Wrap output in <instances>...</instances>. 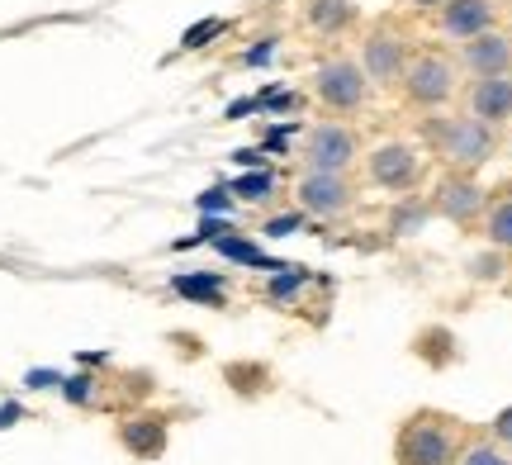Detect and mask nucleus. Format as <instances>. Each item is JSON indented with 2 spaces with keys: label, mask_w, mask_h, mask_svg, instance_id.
Returning <instances> with one entry per match:
<instances>
[{
  "label": "nucleus",
  "mask_w": 512,
  "mask_h": 465,
  "mask_svg": "<svg viewBox=\"0 0 512 465\" xmlns=\"http://www.w3.org/2000/svg\"><path fill=\"white\" fill-rule=\"evenodd\" d=\"M62 385H67V399H72V404H86V399H91V380H86V375H76V380H62Z\"/></svg>",
  "instance_id": "22"
},
{
  "label": "nucleus",
  "mask_w": 512,
  "mask_h": 465,
  "mask_svg": "<svg viewBox=\"0 0 512 465\" xmlns=\"http://www.w3.org/2000/svg\"><path fill=\"white\" fill-rule=\"evenodd\" d=\"M29 385H34V390H48V385H57V375H43V371H34V375H29Z\"/></svg>",
  "instance_id": "26"
},
{
  "label": "nucleus",
  "mask_w": 512,
  "mask_h": 465,
  "mask_svg": "<svg viewBox=\"0 0 512 465\" xmlns=\"http://www.w3.org/2000/svg\"><path fill=\"white\" fill-rule=\"evenodd\" d=\"M465 465H508V461H503V456H498V451L479 447V451H470V461H465Z\"/></svg>",
  "instance_id": "23"
},
{
  "label": "nucleus",
  "mask_w": 512,
  "mask_h": 465,
  "mask_svg": "<svg viewBox=\"0 0 512 465\" xmlns=\"http://www.w3.org/2000/svg\"><path fill=\"white\" fill-rule=\"evenodd\" d=\"M418 5H441V0H418Z\"/></svg>",
  "instance_id": "29"
},
{
  "label": "nucleus",
  "mask_w": 512,
  "mask_h": 465,
  "mask_svg": "<svg viewBox=\"0 0 512 465\" xmlns=\"http://www.w3.org/2000/svg\"><path fill=\"white\" fill-rule=\"evenodd\" d=\"M484 233H489V242H498V247H512V200H498V205L489 209Z\"/></svg>",
  "instance_id": "17"
},
{
  "label": "nucleus",
  "mask_w": 512,
  "mask_h": 465,
  "mask_svg": "<svg viewBox=\"0 0 512 465\" xmlns=\"http://www.w3.org/2000/svg\"><path fill=\"white\" fill-rule=\"evenodd\" d=\"M465 62H470L479 76H503V67L512 62V43L503 34H479L465 43Z\"/></svg>",
  "instance_id": "10"
},
{
  "label": "nucleus",
  "mask_w": 512,
  "mask_h": 465,
  "mask_svg": "<svg viewBox=\"0 0 512 465\" xmlns=\"http://www.w3.org/2000/svg\"><path fill=\"white\" fill-rule=\"evenodd\" d=\"M266 190H271V176H266V171H256V176H242L238 181L242 200H266Z\"/></svg>",
  "instance_id": "18"
},
{
  "label": "nucleus",
  "mask_w": 512,
  "mask_h": 465,
  "mask_svg": "<svg viewBox=\"0 0 512 465\" xmlns=\"http://www.w3.org/2000/svg\"><path fill=\"white\" fill-rule=\"evenodd\" d=\"M200 209H204V214H214V209H228V195H223V190H209V195H200Z\"/></svg>",
  "instance_id": "24"
},
{
  "label": "nucleus",
  "mask_w": 512,
  "mask_h": 465,
  "mask_svg": "<svg viewBox=\"0 0 512 465\" xmlns=\"http://www.w3.org/2000/svg\"><path fill=\"white\" fill-rule=\"evenodd\" d=\"M441 200V214H451V219H475L479 214V186H470V181H441V190H437Z\"/></svg>",
  "instance_id": "12"
},
{
  "label": "nucleus",
  "mask_w": 512,
  "mask_h": 465,
  "mask_svg": "<svg viewBox=\"0 0 512 465\" xmlns=\"http://www.w3.org/2000/svg\"><path fill=\"white\" fill-rule=\"evenodd\" d=\"M456 91V72L441 62V57H418L413 72H408V95L418 105H441L446 95Z\"/></svg>",
  "instance_id": "6"
},
{
  "label": "nucleus",
  "mask_w": 512,
  "mask_h": 465,
  "mask_svg": "<svg viewBox=\"0 0 512 465\" xmlns=\"http://www.w3.org/2000/svg\"><path fill=\"white\" fill-rule=\"evenodd\" d=\"M309 24L323 34H337L351 24V5L347 0H309Z\"/></svg>",
  "instance_id": "14"
},
{
  "label": "nucleus",
  "mask_w": 512,
  "mask_h": 465,
  "mask_svg": "<svg viewBox=\"0 0 512 465\" xmlns=\"http://www.w3.org/2000/svg\"><path fill=\"white\" fill-rule=\"evenodd\" d=\"M176 295L204 299V304H219V299H223V280L219 276H176Z\"/></svg>",
  "instance_id": "16"
},
{
  "label": "nucleus",
  "mask_w": 512,
  "mask_h": 465,
  "mask_svg": "<svg viewBox=\"0 0 512 465\" xmlns=\"http://www.w3.org/2000/svg\"><path fill=\"white\" fill-rule=\"evenodd\" d=\"M299 224H304L299 214H280V219H271V224H266V233H271V238H290Z\"/></svg>",
  "instance_id": "21"
},
{
  "label": "nucleus",
  "mask_w": 512,
  "mask_h": 465,
  "mask_svg": "<svg viewBox=\"0 0 512 465\" xmlns=\"http://www.w3.org/2000/svg\"><path fill=\"white\" fill-rule=\"evenodd\" d=\"M223 34V19H204V24H195L190 34H185V48H204V38Z\"/></svg>",
  "instance_id": "19"
},
{
  "label": "nucleus",
  "mask_w": 512,
  "mask_h": 465,
  "mask_svg": "<svg viewBox=\"0 0 512 465\" xmlns=\"http://www.w3.org/2000/svg\"><path fill=\"white\" fill-rule=\"evenodd\" d=\"M313 171H332V176H342L351 157H356V138H351L342 124H323V129L309 133V148H304Z\"/></svg>",
  "instance_id": "4"
},
{
  "label": "nucleus",
  "mask_w": 512,
  "mask_h": 465,
  "mask_svg": "<svg viewBox=\"0 0 512 465\" xmlns=\"http://www.w3.org/2000/svg\"><path fill=\"white\" fill-rule=\"evenodd\" d=\"M456 456V432L446 418H413L399 432V465H451Z\"/></svg>",
  "instance_id": "1"
},
{
  "label": "nucleus",
  "mask_w": 512,
  "mask_h": 465,
  "mask_svg": "<svg viewBox=\"0 0 512 465\" xmlns=\"http://www.w3.org/2000/svg\"><path fill=\"white\" fill-rule=\"evenodd\" d=\"M318 100L332 110H356L366 100V76L356 62H323L318 67Z\"/></svg>",
  "instance_id": "3"
},
{
  "label": "nucleus",
  "mask_w": 512,
  "mask_h": 465,
  "mask_svg": "<svg viewBox=\"0 0 512 465\" xmlns=\"http://www.w3.org/2000/svg\"><path fill=\"white\" fill-rule=\"evenodd\" d=\"M441 148H446V157L460 162V167H479V162H489V152H494V129H489L484 119H456V124L441 129Z\"/></svg>",
  "instance_id": "2"
},
{
  "label": "nucleus",
  "mask_w": 512,
  "mask_h": 465,
  "mask_svg": "<svg viewBox=\"0 0 512 465\" xmlns=\"http://www.w3.org/2000/svg\"><path fill=\"white\" fill-rule=\"evenodd\" d=\"M403 67V43L399 38H389V34H375L366 43V72L370 76H380V81H389V76H399Z\"/></svg>",
  "instance_id": "11"
},
{
  "label": "nucleus",
  "mask_w": 512,
  "mask_h": 465,
  "mask_svg": "<svg viewBox=\"0 0 512 465\" xmlns=\"http://www.w3.org/2000/svg\"><path fill=\"white\" fill-rule=\"evenodd\" d=\"M494 432L503 437V442H512V409H503V413L494 418Z\"/></svg>",
  "instance_id": "25"
},
{
  "label": "nucleus",
  "mask_w": 512,
  "mask_h": 465,
  "mask_svg": "<svg viewBox=\"0 0 512 465\" xmlns=\"http://www.w3.org/2000/svg\"><path fill=\"white\" fill-rule=\"evenodd\" d=\"M299 200L309 214H342L351 205V190L342 176H332V171H313L309 181L299 186Z\"/></svg>",
  "instance_id": "7"
},
{
  "label": "nucleus",
  "mask_w": 512,
  "mask_h": 465,
  "mask_svg": "<svg viewBox=\"0 0 512 465\" xmlns=\"http://www.w3.org/2000/svg\"><path fill=\"white\" fill-rule=\"evenodd\" d=\"M15 413H19L15 404H10V409H0V428H10V423H15Z\"/></svg>",
  "instance_id": "28"
},
{
  "label": "nucleus",
  "mask_w": 512,
  "mask_h": 465,
  "mask_svg": "<svg viewBox=\"0 0 512 465\" xmlns=\"http://www.w3.org/2000/svg\"><path fill=\"white\" fill-rule=\"evenodd\" d=\"M124 447L138 451V456H157V451L166 447L162 418H138V423H128V428H124Z\"/></svg>",
  "instance_id": "13"
},
{
  "label": "nucleus",
  "mask_w": 512,
  "mask_h": 465,
  "mask_svg": "<svg viewBox=\"0 0 512 465\" xmlns=\"http://www.w3.org/2000/svg\"><path fill=\"white\" fill-rule=\"evenodd\" d=\"M489 19H494V5H489V0H446V10H441L446 34H456V38L489 34Z\"/></svg>",
  "instance_id": "8"
},
{
  "label": "nucleus",
  "mask_w": 512,
  "mask_h": 465,
  "mask_svg": "<svg viewBox=\"0 0 512 465\" xmlns=\"http://www.w3.org/2000/svg\"><path fill=\"white\" fill-rule=\"evenodd\" d=\"M418 171H422V162L408 143H384V148L370 157V176H375L384 190H408L418 181Z\"/></svg>",
  "instance_id": "5"
},
{
  "label": "nucleus",
  "mask_w": 512,
  "mask_h": 465,
  "mask_svg": "<svg viewBox=\"0 0 512 465\" xmlns=\"http://www.w3.org/2000/svg\"><path fill=\"white\" fill-rule=\"evenodd\" d=\"M470 105H475V119L484 124H498V119H508L512 114V81L508 76H484L470 95Z\"/></svg>",
  "instance_id": "9"
},
{
  "label": "nucleus",
  "mask_w": 512,
  "mask_h": 465,
  "mask_svg": "<svg viewBox=\"0 0 512 465\" xmlns=\"http://www.w3.org/2000/svg\"><path fill=\"white\" fill-rule=\"evenodd\" d=\"M238 162H242V167H261V152L247 148V152H238Z\"/></svg>",
  "instance_id": "27"
},
{
  "label": "nucleus",
  "mask_w": 512,
  "mask_h": 465,
  "mask_svg": "<svg viewBox=\"0 0 512 465\" xmlns=\"http://www.w3.org/2000/svg\"><path fill=\"white\" fill-rule=\"evenodd\" d=\"M219 252H223V257H228V261H242V266H271V271H290V266H280V261H271V257H266V252H261L256 242L228 238V233H223V238H219Z\"/></svg>",
  "instance_id": "15"
},
{
  "label": "nucleus",
  "mask_w": 512,
  "mask_h": 465,
  "mask_svg": "<svg viewBox=\"0 0 512 465\" xmlns=\"http://www.w3.org/2000/svg\"><path fill=\"white\" fill-rule=\"evenodd\" d=\"M299 285H304V271H299V266H290V276H275V280H271V295L285 299V295H294Z\"/></svg>",
  "instance_id": "20"
}]
</instances>
